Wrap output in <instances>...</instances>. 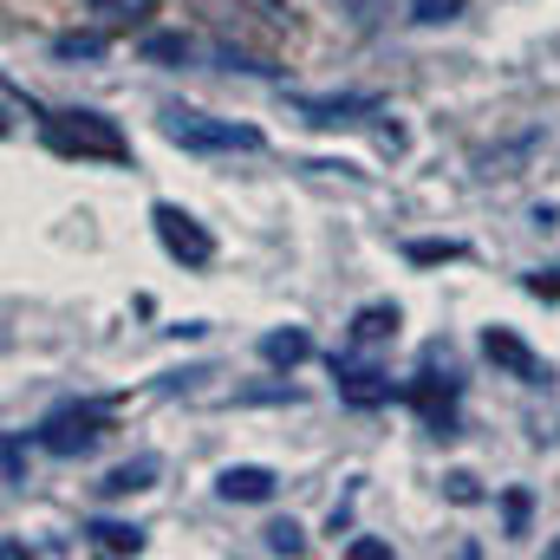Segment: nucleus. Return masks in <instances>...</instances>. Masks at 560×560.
I'll list each match as a JSON object with an SVG mask.
<instances>
[{
	"label": "nucleus",
	"mask_w": 560,
	"mask_h": 560,
	"mask_svg": "<svg viewBox=\"0 0 560 560\" xmlns=\"http://www.w3.org/2000/svg\"><path fill=\"white\" fill-rule=\"evenodd\" d=\"M196 13L222 39V59L229 66H235V52L275 66V52L293 39V7L287 0H196Z\"/></svg>",
	"instance_id": "nucleus-1"
},
{
	"label": "nucleus",
	"mask_w": 560,
	"mask_h": 560,
	"mask_svg": "<svg viewBox=\"0 0 560 560\" xmlns=\"http://www.w3.org/2000/svg\"><path fill=\"white\" fill-rule=\"evenodd\" d=\"M46 150L79 156V163H131V138L105 112H52L46 118Z\"/></svg>",
	"instance_id": "nucleus-2"
},
{
	"label": "nucleus",
	"mask_w": 560,
	"mask_h": 560,
	"mask_svg": "<svg viewBox=\"0 0 560 560\" xmlns=\"http://www.w3.org/2000/svg\"><path fill=\"white\" fill-rule=\"evenodd\" d=\"M163 138L196 150V156H222V150H261L255 125H235V118H209L196 105H163Z\"/></svg>",
	"instance_id": "nucleus-3"
},
{
	"label": "nucleus",
	"mask_w": 560,
	"mask_h": 560,
	"mask_svg": "<svg viewBox=\"0 0 560 560\" xmlns=\"http://www.w3.org/2000/svg\"><path fill=\"white\" fill-rule=\"evenodd\" d=\"M105 430H112V405H59L33 436H39V450H52V456H92V450L105 443Z\"/></svg>",
	"instance_id": "nucleus-4"
},
{
	"label": "nucleus",
	"mask_w": 560,
	"mask_h": 560,
	"mask_svg": "<svg viewBox=\"0 0 560 560\" xmlns=\"http://www.w3.org/2000/svg\"><path fill=\"white\" fill-rule=\"evenodd\" d=\"M456 392H463V378H456L450 365L436 372V346H430V352H423V372L405 385V398H411V411H418L436 436H456Z\"/></svg>",
	"instance_id": "nucleus-5"
},
{
	"label": "nucleus",
	"mask_w": 560,
	"mask_h": 560,
	"mask_svg": "<svg viewBox=\"0 0 560 560\" xmlns=\"http://www.w3.org/2000/svg\"><path fill=\"white\" fill-rule=\"evenodd\" d=\"M150 222H156V242L170 248V261H183V268H209V261H215V235H209L189 209L156 202V209H150Z\"/></svg>",
	"instance_id": "nucleus-6"
},
{
	"label": "nucleus",
	"mask_w": 560,
	"mask_h": 560,
	"mask_svg": "<svg viewBox=\"0 0 560 560\" xmlns=\"http://www.w3.org/2000/svg\"><path fill=\"white\" fill-rule=\"evenodd\" d=\"M332 385H339V398H346V405H359V411L392 405V378H385L378 365L352 359V352H332Z\"/></svg>",
	"instance_id": "nucleus-7"
},
{
	"label": "nucleus",
	"mask_w": 560,
	"mask_h": 560,
	"mask_svg": "<svg viewBox=\"0 0 560 560\" xmlns=\"http://www.w3.org/2000/svg\"><path fill=\"white\" fill-rule=\"evenodd\" d=\"M482 352H489V365H502V372L522 378V385H548V378H555V372H548V365L509 332V326H489V332H482Z\"/></svg>",
	"instance_id": "nucleus-8"
},
{
	"label": "nucleus",
	"mask_w": 560,
	"mask_h": 560,
	"mask_svg": "<svg viewBox=\"0 0 560 560\" xmlns=\"http://www.w3.org/2000/svg\"><path fill=\"white\" fill-rule=\"evenodd\" d=\"M293 112L319 131H339V125H359V118H378V98L372 92H346V98H293Z\"/></svg>",
	"instance_id": "nucleus-9"
},
{
	"label": "nucleus",
	"mask_w": 560,
	"mask_h": 560,
	"mask_svg": "<svg viewBox=\"0 0 560 560\" xmlns=\"http://www.w3.org/2000/svg\"><path fill=\"white\" fill-rule=\"evenodd\" d=\"M215 489H222V502H275V469H255V463H235V469H222L215 476Z\"/></svg>",
	"instance_id": "nucleus-10"
},
{
	"label": "nucleus",
	"mask_w": 560,
	"mask_h": 560,
	"mask_svg": "<svg viewBox=\"0 0 560 560\" xmlns=\"http://www.w3.org/2000/svg\"><path fill=\"white\" fill-rule=\"evenodd\" d=\"M398 326H405L398 306H359L346 339H352V346H385V339H398Z\"/></svg>",
	"instance_id": "nucleus-11"
},
{
	"label": "nucleus",
	"mask_w": 560,
	"mask_h": 560,
	"mask_svg": "<svg viewBox=\"0 0 560 560\" xmlns=\"http://www.w3.org/2000/svg\"><path fill=\"white\" fill-rule=\"evenodd\" d=\"M306 352H313V339H306L300 326H287V332H268V339H261V359H268L275 372H293V365H306Z\"/></svg>",
	"instance_id": "nucleus-12"
},
{
	"label": "nucleus",
	"mask_w": 560,
	"mask_h": 560,
	"mask_svg": "<svg viewBox=\"0 0 560 560\" xmlns=\"http://www.w3.org/2000/svg\"><path fill=\"white\" fill-rule=\"evenodd\" d=\"M85 535H92L98 555H143V528L138 522H92Z\"/></svg>",
	"instance_id": "nucleus-13"
},
{
	"label": "nucleus",
	"mask_w": 560,
	"mask_h": 560,
	"mask_svg": "<svg viewBox=\"0 0 560 560\" xmlns=\"http://www.w3.org/2000/svg\"><path fill=\"white\" fill-rule=\"evenodd\" d=\"M150 476H156V456H138V463H125V469H112L98 489L105 495H138V489H150Z\"/></svg>",
	"instance_id": "nucleus-14"
},
{
	"label": "nucleus",
	"mask_w": 560,
	"mask_h": 560,
	"mask_svg": "<svg viewBox=\"0 0 560 560\" xmlns=\"http://www.w3.org/2000/svg\"><path fill=\"white\" fill-rule=\"evenodd\" d=\"M143 59H163V66H189V59H196V46H189L183 33H150V39H143Z\"/></svg>",
	"instance_id": "nucleus-15"
},
{
	"label": "nucleus",
	"mask_w": 560,
	"mask_h": 560,
	"mask_svg": "<svg viewBox=\"0 0 560 560\" xmlns=\"http://www.w3.org/2000/svg\"><path fill=\"white\" fill-rule=\"evenodd\" d=\"M92 13H105L112 26H143L156 13V0H92Z\"/></svg>",
	"instance_id": "nucleus-16"
},
{
	"label": "nucleus",
	"mask_w": 560,
	"mask_h": 560,
	"mask_svg": "<svg viewBox=\"0 0 560 560\" xmlns=\"http://www.w3.org/2000/svg\"><path fill=\"white\" fill-rule=\"evenodd\" d=\"M339 13H346L359 33H378V26H385V13H392V0H339Z\"/></svg>",
	"instance_id": "nucleus-17"
},
{
	"label": "nucleus",
	"mask_w": 560,
	"mask_h": 560,
	"mask_svg": "<svg viewBox=\"0 0 560 560\" xmlns=\"http://www.w3.org/2000/svg\"><path fill=\"white\" fill-rule=\"evenodd\" d=\"M52 52H59V59H105V39H98V33H59Z\"/></svg>",
	"instance_id": "nucleus-18"
},
{
	"label": "nucleus",
	"mask_w": 560,
	"mask_h": 560,
	"mask_svg": "<svg viewBox=\"0 0 560 560\" xmlns=\"http://www.w3.org/2000/svg\"><path fill=\"white\" fill-rule=\"evenodd\" d=\"M268 555H306L300 522H275V528H268Z\"/></svg>",
	"instance_id": "nucleus-19"
},
{
	"label": "nucleus",
	"mask_w": 560,
	"mask_h": 560,
	"mask_svg": "<svg viewBox=\"0 0 560 560\" xmlns=\"http://www.w3.org/2000/svg\"><path fill=\"white\" fill-rule=\"evenodd\" d=\"M0 98H7V131H20V125H26V118H39V112H33V98H26V92H20V85H13V79H7V85H0Z\"/></svg>",
	"instance_id": "nucleus-20"
},
{
	"label": "nucleus",
	"mask_w": 560,
	"mask_h": 560,
	"mask_svg": "<svg viewBox=\"0 0 560 560\" xmlns=\"http://www.w3.org/2000/svg\"><path fill=\"white\" fill-rule=\"evenodd\" d=\"M456 255H463L456 242H411V261H418V268H430V261H456Z\"/></svg>",
	"instance_id": "nucleus-21"
},
{
	"label": "nucleus",
	"mask_w": 560,
	"mask_h": 560,
	"mask_svg": "<svg viewBox=\"0 0 560 560\" xmlns=\"http://www.w3.org/2000/svg\"><path fill=\"white\" fill-rule=\"evenodd\" d=\"M26 482V450H20V430H7V489Z\"/></svg>",
	"instance_id": "nucleus-22"
},
{
	"label": "nucleus",
	"mask_w": 560,
	"mask_h": 560,
	"mask_svg": "<svg viewBox=\"0 0 560 560\" xmlns=\"http://www.w3.org/2000/svg\"><path fill=\"white\" fill-rule=\"evenodd\" d=\"M528 293H535V300H560V268H535V275H528Z\"/></svg>",
	"instance_id": "nucleus-23"
},
{
	"label": "nucleus",
	"mask_w": 560,
	"mask_h": 560,
	"mask_svg": "<svg viewBox=\"0 0 560 560\" xmlns=\"http://www.w3.org/2000/svg\"><path fill=\"white\" fill-rule=\"evenodd\" d=\"M456 7H463V0H418V13H411V20H423V26H436V20H450Z\"/></svg>",
	"instance_id": "nucleus-24"
},
{
	"label": "nucleus",
	"mask_w": 560,
	"mask_h": 560,
	"mask_svg": "<svg viewBox=\"0 0 560 560\" xmlns=\"http://www.w3.org/2000/svg\"><path fill=\"white\" fill-rule=\"evenodd\" d=\"M509 535H528V495L509 489Z\"/></svg>",
	"instance_id": "nucleus-25"
},
{
	"label": "nucleus",
	"mask_w": 560,
	"mask_h": 560,
	"mask_svg": "<svg viewBox=\"0 0 560 560\" xmlns=\"http://www.w3.org/2000/svg\"><path fill=\"white\" fill-rule=\"evenodd\" d=\"M346 555H352V560H392V548H385V541H372V535H365V541H352V548H346Z\"/></svg>",
	"instance_id": "nucleus-26"
},
{
	"label": "nucleus",
	"mask_w": 560,
	"mask_h": 560,
	"mask_svg": "<svg viewBox=\"0 0 560 560\" xmlns=\"http://www.w3.org/2000/svg\"><path fill=\"white\" fill-rule=\"evenodd\" d=\"M450 495L456 502H476V476H450Z\"/></svg>",
	"instance_id": "nucleus-27"
},
{
	"label": "nucleus",
	"mask_w": 560,
	"mask_h": 560,
	"mask_svg": "<svg viewBox=\"0 0 560 560\" xmlns=\"http://www.w3.org/2000/svg\"><path fill=\"white\" fill-rule=\"evenodd\" d=\"M548 555H560V541H548Z\"/></svg>",
	"instance_id": "nucleus-28"
}]
</instances>
